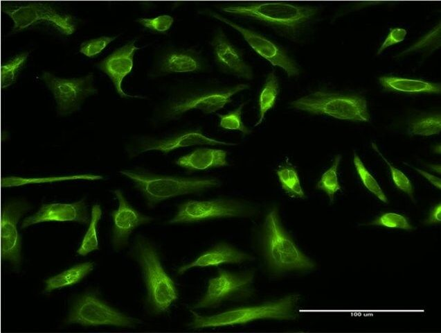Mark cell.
<instances>
[{"instance_id": "obj_24", "label": "cell", "mask_w": 441, "mask_h": 333, "mask_svg": "<svg viewBox=\"0 0 441 333\" xmlns=\"http://www.w3.org/2000/svg\"><path fill=\"white\" fill-rule=\"evenodd\" d=\"M93 262H86L73 266L72 267L50 277L44 282V292L45 293L75 284L83 280L94 268Z\"/></svg>"}, {"instance_id": "obj_36", "label": "cell", "mask_w": 441, "mask_h": 333, "mask_svg": "<svg viewBox=\"0 0 441 333\" xmlns=\"http://www.w3.org/2000/svg\"><path fill=\"white\" fill-rule=\"evenodd\" d=\"M174 18L169 15H161L154 17H139L136 22L152 31L165 33L174 23Z\"/></svg>"}, {"instance_id": "obj_35", "label": "cell", "mask_w": 441, "mask_h": 333, "mask_svg": "<svg viewBox=\"0 0 441 333\" xmlns=\"http://www.w3.org/2000/svg\"><path fill=\"white\" fill-rule=\"evenodd\" d=\"M117 37L100 36L88 40L81 43L79 52L88 58H93L100 53Z\"/></svg>"}, {"instance_id": "obj_40", "label": "cell", "mask_w": 441, "mask_h": 333, "mask_svg": "<svg viewBox=\"0 0 441 333\" xmlns=\"http://www.w3.org/2000/svg\"><path fill=\"white\" fill-rule=\"evenodd\" d=\"M415 170H416L420 175L424 177L426 180H428L431 184H432L437 189H441V180L440 178L429 173L426 172L422 169H420L416 167H413Z\"/></svg>"}, {"instance_id": "obj_27", "label": "cell", "mask_w": 441, "mask_h": 333, "mask_svg": "<svg viewBox=\"0 0 441 333\" xmlns=\"http://www.w3.org/2000/svg\"><path fill=\"white\" fill-rule=\"evenodd\" d=\"M102 215L101 206L96 203L92 206L89 227L84 234L77 253L82 256L99 250V241L98 237V225Z\"/></svg>"}, {"instance_id": "obj_37", "label": "cell", "mask_w": 441, "mask_h": 333, "mask_svg": "<svg viewBox=\"0 0 441 333\" xmlns=\"http://www.w3.org/2000/svg\"><path fill=\"white\" fill-rule=\"evenodd\" d=\"M438 44L440 45V22L402 53L404 55L417 51L426 50L433 46L437 48Z\"/></svg>"}, {"instance_id": "obj_19", "label": "cell", "mask_w": 441, "mask_h": 333, "mask_svg": "<svg viewBox=\"0 0 441 333\" xmlns=\"http://www.w3.org/2000/svg\"><path fill=\"white\" fill-rule=\"evenodd\" d=\"M88 207L84 198L73 203L43 204L33 214L25 218L21 228L42 222L74 221L82 224L89 222Z\"/></svg>"}, {"instance_id": "obj_29", "label": "cell", "mask_w": 441, "mask_h": 333, "mask_svg": "<svg viewBox=\"0 0 441 333\" xmlns=\"http://www.w3.org/2000/svg\"><path fill=\"white\" fill-rule=\"evenodd\" d=\"M30 51L16 54L4 62L1 67V87L6 89L11 86L24 68L29 56Z\"/></svg>"}, {"instance_id": "obj_18", "label": "cell", "mask_w": 441, "mask_h": 333, "mask_svg": "<svg viewBox=\"0 0 441 333\" xmlns=\"http://www.w3.org/2000/svg\"><path fill=\"white\" fill-rule=\"evenodd\" d=\"M136 39L129 41L115 49L97 65L98 69L109 78L117 94L123 99L145 98L140 95L129 94L122 87L123 79L132 70L134 55L138 50L141 49V47L136 45Z\"/></svg>"}, {"instance_id": "obj_11", "label": "cell", "mask_w": 441, "mask_h": 333, "mask_svg": "<svg viewBox=\"0 0 441 333\" xmlns=\"http://www.w3.org/2000/svg\"><path fill=\"white\" fill-rule=\"evenodd\" d=\"M238 143L222 141L204 134L200 128L177 130L159 137L141 136L127 147V154L134 157L149 151L168 154L175 150L194 146H235Z\"/></svg>"}, {"instance_id": "obj_8", "label": "cell", "mask_w": 441, "mask_h": 333, "mask_svg": "<svg viewBox=\"0 0 441 333\" xmlns=\"http://www.w3.org/2000/svg\"><path fill=\"white\" fill-rule=\"evenodd\" d=\"M257 207L251 203L235 198L206 200L189 199L179 203L175 214L167 223L188 224L225 218H249L256 214Z\"/></svg>"}, {"instance_id": "obj_3", "label": "cell", "mask_w": 441, "mask_h": 333, "mask_svg": "<svg viewBox=\"0 0 441 333\" xmlns=\"http://www.w3.org/2000/svg\"><path fill=\"white\" fill-rule=\"evenodd\" d=\"M131 254L141 273L147 309L156 316L166 314L178 300L179 293L162 263L158 246L148 237L138 234L134 239Z\"/></svg>"}, {"instance_id": "obj_2", "label": "cell", "mask_w": 441, "mask_h": 333, "mask_svg": "<svg viewBox=\"0 0 441 333\" xmlns=\"http://www.w3.org/2000/svg\"><path fill=\"white\" fill-rule=\"evenodd\" d=\"M220 10L228 15L254 21L282 37L296 40L310 26L319 8L282 1H262L224 6Z\"/></svg>"}, {"instance_id": "obj_21", "label": "cell", "mask_w": 441, "mask_h": 333, "mask_svg": "<svg viewBox=\"0 0 441 333\" xmlns=\"http://www.w3.org/2000/svg\"><path fill=\"white\" fill-rule=\"evenodd\" d=\"M204 68V61L197 51L182 47L169 48L159 56L150 76L193 73L201 71Z\"/></svg>"}, {"instance_id": "obj_5", "label": "cell", "mask_w": 441, "mask_h": 333, "mask_svg": "<svg viewBox=\"0 0 441 333\" xmlns=\"http://www.w3.org/2000/svg\"><path fill=\"white\" fill-rule=\"evenodd\" d=\"M259 240L267 269L273 275L316 268V263L298 248L286 231L275 207L264 217Z\"/></svg>"}, {"instance_id": "obj_1", "label": "cell", "mask_w": 441, "mask_h": 333, "mask_svg": "<svg viewBox=\"0 0 441 333\" xmlns=\"http://www.w3.org/2000/svg\"><path fill=\"white\" fill-rule=\"evenodd\" d=\"M249 87L247 83L176 84L159 105L156 117L159 121L165 123L177 121L192 110H198L206 114H213L230 103L237 94Z\"/></svg>"}, {"instance_id": "obj_4", "label": "cell", "mask_w": 441, "mask_h": 333, "mask_svg": "<svg viewBox=\"0 0 441 333\" xmlns=\"http://www.w3.org/2000/svg\"><path fill=\"white\" fill-rule=\"evenodd\" d=\"M118 172L132 182L150 209L172 198L199 194L222 185V180L216 177L162 174L143 168L125 169Z\"/></svg>"}, {"instance_id": "obj_15", "label": "cell", "mask_w": 441, "mask_h": 333, "mask_svg": "<svg viewBox=\"0 0 441 333\" xmlns=\"http://www.w3.org/2000/svg\"><path fill=\"white\" fill-rule=\"evenodd\" d=\"M31 208L26 200H13L5 203L1 212V255L15 272L21 266V237L18 230L20 219Z\"/></svg>"}, {"instance_id": "obj_28", "label": "cell", "mask_w": 441, "mask_h": 333, "mask_svg": "<svg viewBox=\"0 0 441 333\" xmlns=\"http://www.w3.org/2000/svg\"><path fill=\"white\" fill-rule=\"evenodd\" d=\"M276 172L282 189L286 194L293 198L305 197L298 171L294 166L290 163H285L279 166Z\"/></svg>"}, {"instance_id": "obj_10", "label": "cell", "mask_w": 441, "mask_h": 333, "mask_svg": "<svg viewBox=\"0 0 441 333\" xmlns=\"http://www.w3.org/2000/svg\"><path fill=\"white\" fill-rule=\"evenodd\" d=\"M141 322L110 305L93 291L84 293L75 300L66 319V323L84 327L135 328Z\"/></svg>"}, {"instance_id": "obj_32", "label": "cell", "mask_w": 441, "mask_h": 333, "mask_svg": "<svg viewBox=\"0 0 441 333\" xmlns=\"http://www.w3.org/2000/svg\"><path fill=\"white\" fill-rule=\"evenodd\" d=\"M246 104V102H242L226 114H217L219 127L225 130H237L244 135H251L252 130L245 126L242 121L243 109Z\"/></svg>"}, {"instance_id": "obj_22", "label": "cell", "mask_w": 441, "mask_h": 333, "mask_svg": "<svg viewBox=\"0 0 441 333\" xmlns=\"http://www.w3.org/2000/svg\"><path fill=\"white\" fill-rule=\"evenodd\" d=\"M228 152L208 147L197 148L175 160V164L188 171H204L229 165Z\"/></svg>"}, {"instance_id": "obj_33", "label": "cell", "mask_w": 441, "mask_h": 333, "mask_svg": "<svg viewBox=\"0 0 441 333\" xmlns=\"http://www.w3.org/2000/svg\"><path fill=\"white\" fill-rule=\"evenodd\" d=\"M372 148L380 155L389 168L390 173L395 185L402 191L406 194L409 198L415 201L414 197V189L409 178L399 169L395 167L384 156L378 147L373 142L372 143Z\"/></svg>"}, {"instance_id": "obj_31", "label": "cell", "mask_w": 441, "mask_h": 333, "mask_svg": "<svg viewBox=\"0 0 441 333\" xmlns=\"http://www.w3.org/2000/svg\"><path fill=\"white\" fill-rule=\"evenodd\" d=\"M353 163L356 171L363 186L381 202L388 203V198L385 195L381 187L379 186L374 176L365 166L364 164L356 152L354 153Z\"/></svg>"}, {"instance_id": "obj_41", "label": "cell", "mask_w": 441, "mask_h": 333, "mask_svg": "<svg viewBox=\"0 0 441 333\" xmlns=\"http://www.w3.org/2000/svg\"><path fill=\"white\" fill-rule=\"evenodd\" d=\"M433 151L435 153L440 154V144L435 145V146L433 147Z\"/></svg>"}, {"instance_id": "obj_14", "label": "cell", "mask_w": 441, "mask_h": 333, "mask_svg": "<svg viewBox=\"0 0 441 333\" xmlns=\"http://www.w3.org/2000/svg\"><path fill=\"white\" fill-rule=\"evenodd\" d=\"M213 18L237 31L251 49L273 67L282 69L289 78L297 77L300 69L287 52L273 40L252 29L235 23L215 12H209Z\"/></svg>"}, {"instance_id": "obj_17", "label": "cell", "mask_w": 441, "mask_h": 333, "mask_svg": "<svg viewBox=\"0 0 441 333\" xmlns=\"http://www.w3.org/2000/svg\"><path fill=\"white\" fill-rule=\"evenodd\" d=\"M210 45L214 60L224 73L246 80L253 78L252 67L245 60L242 52L231 42L222 30L216 31Z\"/></svg>"}, {"instance_id": "obj_34", "label": "cell", "mask_w": 441, "mask_h": 333, "mask_svg": "<svg viewBox=\"0 0 441 333\" xmlns=\"http://www.w3.org/2000/svg\"><path fill=\"white\" fill-rule=\"evenodd\" d=\"M368 225L412 230L413 227L407 217L395 212H385L377 216Z\"/></svg>"}, {"instance_id": "obj_38", "label": "cell", "mask_w": 441, "mask_h": 333, "mask_svg": "<svg viewBox=\"0 0 441 333\" xmlns=\"http://www.w3.org/2000/svg\"><path fill=\"white\" fill-rule=\"evenodd\" d=\"M406 34V30L402 28H394L391 29L377 50V54L379 55L386 49L402 42L405 39Z\"/></svg>"}, {"instance_id": "obj_9", "label": "cell", "mask_w": 441, "mask_h": 333, "mask_svg": "<svg viewBox=\"0 0 441 333\" xmlns=\"http://www.w3.org/2000/svg\"><path fill=\"white\" fill-rule=\"evenodd\" d=\"M255 276L254 270L232 271L218 268L216 274L208 280L204 294L191 309H215L226 302L250 298L254 291Z\"/></svg>"}, {"instance_id": "obj_13", "label": "cell", "mask_w": 441, "mask_h": 333, "mask_svg": "<svg viewBox=\"0 0 441 333\" xmlns=\"http://www.w3.org/2000/svg\"><path fill=\"white\" fill-rule=\"evenodd\" d=\"M42 79L53 94L57 113L60 116L79 110L87 98L98 92L92 73L78 78H62L44 71Z\"/></svg>"}, {"instance_id": "obj_39", "label": "cell", "mask_w": 441, "mask_h": 333, "mask_svg": "<svg viewBox=\"0 0 441 333\" xmlns=\"http://www.w3.org/2000/svg\"><path fill=\"white\" fill-rule=\"evenodd\" d=\"M441 222V203L433 206L429 212L427 218L424 220V223L426 225H433L440 223Z\"/></svg>"}, {"instance_id": "obj_12", "label": "cell", "mask_w": 441, "mask_h": 333, "mask_svg": "<svg viewBox=\"0 0 441 333\" xmlns=\"http://www.w3.org/2000/svg\"><path fill=\"white\" fill-rule=\"evenodd\" d=\"M3 10L13 22L11 33H19L41 23L50 25L64 35H72L76 30L73 17L42 2L6 6Z\"/></svg>"}, {"instance_id": "obj_16", "label": "cell", "mask_w": 441, "mask_h": 333, "mask_svg": "<svg viewBox=\"0 0 441 333\" xmlns=\"http://www.w3.org/2000/svg\"><path fill=\"white\" fill-rule=\"evenodd\" d=\"M112 193L118 201V207L111 212V243L114 250L120 251L129 244V237L136 228L150 223L155 219L132 206L120 189H115Z\"/></svg>"}, {"instance_id": "obj_26", "label": "cell", "mask_w": 441, "mask_h": 333, "mask_svg": "<svg viewBox=\"0 0 441 333\" xmlns=\"http://www.w3.org/2000/svg\"><path fill=\"white\" fill-rule=\"evenodd\" d=\"M407 130L411 135L426 137L438 135L441 130V114L440 112L421 113L411 117Z\"/></svg>"}, {"instance_id": "obj_25", "label": "cell", "mask_w": 441, "mask_h": 333, "mask_svg": "<svg viewBox=\"0 0 441 333\" xmlns=\"http://www.w3.org/2000/svg\"><path fill=\"white\" fill-rule=\"evenodd\" d=\"M280 92L278 78L273 71H270L264 80L258 97L259 117L253 127L260 125L266 114L276 104Z\"/></svg>"}, {"instance_id": "obj_6", "label": "cell", "mask_w": 441, "mask_h": 333, "mask_svg": "<svg viewBox=\"0 0 441 333\" xmlns=\"http://www.w3.org/2000/svg\"><path fill=\"white\" fill-rule=\"evenodd\" d=\"M300 295L293 293L260 304L233 307L211 315L190 309V330L244 325L258 320L292 321L298 317Z\"/></svg>"}, {"instance_id": "obj_20", "label": "cell", "mask_w": 441, "mask_h": 333, "mask_svg": "<svg viewBox=\"0 0 441 333\" xmlns=\"http://www.w3.org/2000/svg\"><path fill=\"white\" fill-rule=\"evenodd\" d=\"M254 257L234 245L218 242L201 253L190 262L177 267L176 273L182 275L195 268L217 267L222 264H239L251 262Z\"/></svg>"}, {"instance_id": "obj_7", "label": "cell", "mask_w": 441, "mask_h": 333, "mask_svg": "<svg viewBox=\"0 0 441 333\" xmlns=\"http://www.w3.org/2000/svg\"><path fill=\"white\" fill-rule=\"evenodd\" d=\"M289 105L296 110L340 120L357 122L370 120L367 100L359 94L317 90L294 99Z\"/></svg>"}, {"instance_id": "obj_30", "label": "cell", "mask_w": 441, "mask_h": 333, "mask_svg": "<svg viewBox=\"0 0 441 333\" xmlns=\"http://www.w3.org/2000/svg\"><path fill=\"white\" fill-rule=\"evenodd\" d=\"M341 154L336 155L330 166L322 174L317 182L316 188L323 191L332 202L335 194L341 189L338 178V169L341 161Z\"/></svg>"}, {"instance_id": "obj_23", "label": "cell", "mask_w": 441, "mask_h": 333, "mask_svg": "<svg viewBox=\"0 0 441 333\" xmlns=\"http://www.w3.org/2000/svg\"><path fill=\"white\" fill-rule=\"evenodd\" d=\"M381 86L388 92L407 94L441 93V85L422 79L384 76L379 78Z\"/></svg>"}]
</instances>
